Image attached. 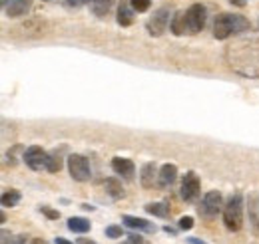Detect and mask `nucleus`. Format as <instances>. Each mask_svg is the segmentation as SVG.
I'll use <instances>...</instances> for the list:
<instances>
[{"mask_svg": "<svg viewBox=\"0 0 259 244\" xmlns=\"http://www.w3.org/2000/svg\"><path fill=\"white\" fill-rule=\"evenodd\" d=\"M54 242H56V244H72L70 240H66V238H60V236H58V238H56Z\"/></svg>", "mask_w": 259, "mask_h": 244, "instance_id": "2f4dec72", "label": "nucleus"}, {"mask_svg": "<svg viewBox=\"0 0 259 244\" xmlns=\"http://www.w3.org/2000/svg\"><path fill=\"white\" fill-rule=\"evenodd\" d=\"M68 228H70L72 232L84 234V232L90 230V220H86V218H82V216H72V218L68 220Z\"/></svg>", "mask_w": 259, "mask_h": 244, "instance_id": "2eb2a0df", "label": "nucleus"}, {"mask_svg": "<svg viewBox=\"0 0 259 244\" xmlns=\"http://www.w3.org/2000/svg\"><path fill=\"white\" fill-rule=\"evenodd\" d=\"M32 6V0H10L4 8L6 16L10 18H18V16H24Z\"/></svg>", "mask_w": 259, "mask_h": 244, "instance_id": "9d476101", "label": "nucleus"}, {"mask_svg": "<svg viewBox=\"0 0 259 244\" xmlns=\"http://www.w3.org/2000/svg\"><path fill=\"white\" fill-rule=\"evenodd\" d=\"M128 2L130 0H122L120 8H118V24L120 26H130L132 24V10L128 8Z\"/></svg>", "mask_w": 259, "mask_h": 244, "instance_id": "f3484780", "label": "nucleus"}, {"mask_svg": "<svg viewBox=\"0 0 259 244\" xmlns=\"http://www.w3.org/2000/svg\"><path fill=\"white\" fill-rule=\"evenodd\" d=\"M220 211H222V193L220 191L205 193V197H203V201L199 205V214L203 218L211 220V218H215L220 214Z\"/></svg>", "mask_w": 259, "mask_h": 244, "instance_id": "39448f33", "label": "nucleus"}, {"mask_svg": "<svg viewBox=\"0 0 259 244\" xmlns=\"http://www.w3.org/2000/svg\"><path fill=\"white\" fill-rule=\"evenodd\" d=\"M146 211L150 214H154V216H162V218H165L167 213H169L167 205H163V203H150V205L146 207Z\"/></svg>", "mask_w": 259, "mask_h": 244, "instance_id": "412c9836", "label": "nucleus"}, {"mask_svg": "<svg viewBox=\"0 0 259 244\" xmlns=\"http://www.w3.org/2000/svg\"><path fill=\"white\" fill-rule=\"evenodd\" d=\"M106 191H108V195L112 197V199H120L122 195H124V189H122V183L118 181V179H106Z\"/></svg>", "mask_w": 259, "mask_h": 244, "instance_id": "6ab92c4d", "label": "nucleus"}, {"mask_svg": "<svg viewBox=\"0 0 259 244\" xmlns=\"http://www.w3.org/2000/svg\"><path fill=\"white\" fill-rule=\"evenodd\" d=\"M224 222H226L227 230L237 232L243 224V199L239 193H235L227 205L224 207Z\"/></svg>", "mask_w": 259, "mask_h": 244, "instance_id": "f03ea898", "label": "nucleus"}, {"mask_svg": "<svg viewBox=\"0 0 259 244\" xmlns=\"http://www.w3.org/2000/svg\"><path fill=\"white\" fill-rule=\"evenodd\" d=\"M128 240L132 244H144V240H142V236H140V234H130Z\"/></svg>", "mask_w": 259, "mask_h": 244, "instance_id": "bb28decb", "label": "nucleus"}, {"mask_svg": "<svg viewBox=\"0 0 259 244\" xmlns=\"http://www.w3.org/2000/svg\"><path fill=\"white\" fill-rule=\"evenodd\" d=\"M197 197H199V177L194 171H190L182 181V199L186 203H194Z\"/></svg>", "mask_w": 259, "mask_h": 244, "instance_id": "0eeeda50", "label": "nucleus"}, {"mask_svg": "<svg viewBox=\"0 0 259 244\" xmlns=\"http://www.w3.org/2000/svg\"><path fill=\"white\" fill-rule=\"evenodd\" d=\"M231 4H235V6H245L247 4V0H229Z\"/></svg>", "mask_w": 259, "mask_h": 244, "instance_id": "c85d7f7f", "label": "nucleus"}, {"mask_svg": "<svg viewBox=\"0 0 259 244\" xmlns=\"http://www.w3.org/2000/svg\"><path fill=\"white\" fill-rule=\"evenodd\" d=\"M188 242L190 244H207V242H203V240H199V238H194V236H192V238H188Z\"/></svg>", "mask_w": 259, "mask_h": 244, "instance_id": "c756f323", "label": "nucleus"}, {"mask_svg": "<svg viewBox=\"0 0 259 244\" xmlns=\"http://www.w3.org/2000/svg\"><path fill=\"white\" fill-rule=\"evenodd\" d=\"M24 163L32 171H42L48 165V153L44 151L42 147H38V145H32V147H28L24 151Z\"/></svg>", "mask_w": 259, "mask_h": 244, "instance_id": "423d86ee", "label": "nucleus"}, {"mask_svg": "<svg viewBox=\"0 0 259 244\" xmlns=\"http://www.w3.org/2000/svg\"><path fill=\"white\" fill-rule=\"evenodd\" d=\"M46 2H50V0H46Z\"/></svg>", "mask_w": 259, "mask_h": 244, "instance_id": "c9c22d12", "label": "nucleus"}, {"mask_svg": "<svg viewBox=\"0 0 259 244\" xmlns=\"http://www.w3.org/2000/svg\"><path fill=\"white\" fill-rule=\"evenodd\" d=\"M192 226H194V218L192 216H182L180 218V228L182 230H190Z\"/></svg>", "mask_w": 259, "mask_h": 244, "instance_id": "393cba45", "label": "nucleus"}, {"mask_svg": "<svg viewBox=\"0 0 259 244\" xmlns=\"http://www.w3.org/2000/svg\"><path fill=\"white\" fill-rule=\"evenodd\" d=\"M0 201H2V207H6V209H12V207H16V205L20 203V193H18V191H14V189H10V191H4Z\"/></svg>", "mask_w": 259, "mask_h": 244, "instance_id": "a211bd4d", "label": "nucleus"}, {"mask_svg": "<svg viewBox=\"0 0 259 244\" xmlns=\"http://www.w3.org/2000/svg\"><path fill=\"white\" fill-rule=\"evenodd\" d=\"M169 24V10L167 8H160L154 12V16L148 20V32L152 36H162L165 28Z\"/></svg>", "mask_w": 259, "mask_h": 244, "instance_id": "6e6552de", "label": "nucleus"}, {"mask_svg": "<svg viewBox=\"0 0 259 244\" xmlns=\"http://www.w3.org/2000/svg\"><path fill=\"white\" fill-rule=\"evenodd\" d=\"M10 0H0V4H2V8H6V4H8Z\"/></svg>", "mask_w": 259, "mask_h": 244, "instance_id": "473e14b6", "label": "nucleus"}, {"mask_svg": "<svg viewBox=\"0 0 259 244\" xmlns=\"http://www.w3.org/2000/svg\"><path fill=\"white\" fill-rule=\"evenodd\" d=\"M62 165H64V161H62V157L56 153H50L48 155V165H46V171H50V173H58L60 169H62Z\"/></svg>", "mask_w": 259, "mask_h": 244, "instance_id": "aec40b11", "label": "nucleus"}, {"mask_svg": "<svg viewBox=\"0 0 259 244\" xmlns=\"http://www.w3.org/2000/svg\"><path fill=\"white\" fill-rule=\"evenodd\" d=\"M158 175H160V171H158L156 163H146V165L142 167L140 181H142V185H144L146 189H150V187H154V183L158 181Z\"/></svg>", "mask_w": 259, "mask_h": 244, "instance_id": "f8f14e48", "label": "nucleus"}, {"mask_svg": "<svg viewBox=\"0 0 259 244\" xmlns=\"http://www.w3.org/2000/svg\"><path fill=\"white\" fill-rule=\"evenodd\" d=\"M169 28L176 36H182L188 32V26H186V12H176V16L171 18L169 22Z\"/></svg>", "mask_w": 259, "mask_h": 244, "instance_id": "dca6fc26", "label": "nucleus"}, {"mask_svg": "<svg viewBox=\"0 0 259 244\" xmlns=\"http://www.w3.org/2000/svg\"><path fill=\"white\" fill-rule=\"evenodd\" d=\"M114 2L116 0H90V6H92V12L96 14L98 18H104L112 10Z\"/></svg>", "mask_w": 259, "mask_h": 244, "instance_id": "4468645a", "label": "nucleus"}, {"mask_svg": "<svg viewBox=\"0 0 259 244\" xmlns=\"http://www.w3.org/2000/svg\"><path fill=\"white\" fill-rule=\"evenodd\" d=\"M122 244H132V242H130V240H128V242H122Z\"/></svg>", "mask_w": 259, "mask_h": 244, "instance_id": "f704fd0d", "label": "nucleus"}, {"mask_svg": "<svg viewBox=\"0 0 259 244\" xmlns=\"http://www.w3.org/2000/svg\"><path fill=\"white\" fill-rule=\"evenodd\" d=\"M176 179H178V167L176 165H163L162 169H160V175H158V185L162 187V189H167V187H171V185L176 183Z\"/></svg>", "mask_w": 259, "mask_h": 244, "instance_id": "9b49d317", "label": "nucleus"}, {"mask_svg": "<svg viewBox=\"0 0 259 244\" xmlns=\"http://www.w3.org/2000/svg\"><path fill=\"white\" fill-rule=\"evenodd\" d=\"M42 213L46 214V216H50V218H58V216H60L58 213H54V211H50V209H46V207H42Z\"/></svg>", "mask_w": 259, "mask_h": 244, "instance_id": "cd10ccee", "label": "nucleus"}, {"mask_svg": "<svg viewBox=\"0 0 259 244\" xmlns=\"http://www.w3.org/2000/svg\"><path fill=\"white\" fill-rule=\"evenodd\" d=\"M245 30H249V22L243 16H239V14H227V12H224L213 22V36L218 40H226L231 34H239V32Z\"/></svg>", "mask_w": 259, "mask_h": 244, "instance_id": "f257e3e1", "label": "nucleus"}, {"mask_svg": "<svg viewBox=\"0 0 259 244\" xmlns=\"http://www.w3.org/2000/svg\"><path fill=\"white\" fill-rule=\"evenodd\" d=\"M68 169H70L72 179L78 181V183L90 181V177H92L90 163H88V159L84 155H70L68 157Z\"/></svg>", "mask_w": 259, "mask_h": 244, "instance_id": "7ed1b4c3", "label": "nucleus"}, {"mask_svg": "<svg viewBox=\"0 0 259 244\" xmlns=\"http://www.w3.org/2000/svg\"><path fill=\"white\" fill-rule=\"evenodd\" d=\"M205 20H207V10L203 4H192L186 10V26H188L190 34H197L203 30Z\"/></svg>", "mask_w": 259, "mask_h": 244, "instance_id": "20e7f679", "label": "nucleus"}, {"mask_svg": "<svg viewBox=\"0 0 259 244\" xmlns=\"http://www.w3.org/2000/svg\"><path fill=\"white\" fill-rule=\"evenodd\" d=\"M122 220H124V224H126L128 228H134V230H146V232H154V230H156V226H154V224H150L148 220L138 218V216L124 214V216H122Z\"/></svg>", "mask_w": 259, "mask_h": 244, "instance_id": "ddd939ff", "label": "nucleus"}, {"mask_svg": "<svg viewBox=\"0 0 259 244\" xmlns=\"http://www.w3.org/2000/svg\"><path fill=\"white\" fill-rule=\"evenodd\" d=\"M28 236L18 234V236H8V232H2V244H26Z\"/></svg>", "mask_w": 259, "mask_h": 244, "instance_id": "4be33fe9", "label": "nucleus"}, {"mask_svg": "<svg viewBox=\"0 0 259 244\" xmlns=\"http://www.w3.org/2000/svg\"><path fill=\"white\" fill-rule=\"evenodd\" d=\"M112 169H114L116 175H120L126 181H132L134 173H136V167H134L132 159H126V157H114L112 159Z\"/></svg>", "mask_w": 259, "mask_h": 244, "instance_id": "1a4fd4ad", "label": "nucleus"}, {"mask_svg": "<svg viewBox=\"0 0 259 244\" xmlns=\"http://www.w3.org/2000/svg\"><path fill=\"white\" fill-rule=\"evenodd\" d=\"M32 244H46V242H44V240H34Z\"/></svg>", "mask_w": 259, "mask_h": 244, "instance_id": "72a5a7b5", "label": "nucleus"}, {"mask_svg": "<svg viewBox=\"0 0 259 244\" xmlns=\"http://www.w3.org/2000/svg\"><path fill=\"white\" fill-rule=\"evenodd\" d=\"M130 4H132V8H134L136 12H146V10L150 8L152 0H130Z\"/></svg>", "mask_w": 259, "mask_h": 244, "instance_id": "5701e85b", "label": "nucleus"}, {"mask_svg": "<svg viewBox=\"0 0 259 244\" xmlns=\"http://www.w3.org/2000/svg\"><path fill=\"white\" fill-rule=\"evenodd\" d=\"M86 2H90V0H66V4H68L70 8H80V6H84Z\"/></svg>", "mask_w": 259, "mask_h": 244, "instance_id": "a878e982", "label": "nucleus"}, {"mask_svg": "<svg viewBox=\"0 0 259 244\" xmlns=\"http://www.w3.org/2000/svg\"><path fill=\"white\" fill-rule=\"evenodd\" d=\"M76 244H96V242H94V240H88V238H78Z\"/></svg>", "mask_w": 259, "mask_h": 244, "instance_id": "7c9ffc66", "label": "nucleus"}, {"mask_svg": "<svg viewBox=\"0 0 259 244\" xmlns=\"http://www.w3.org/2000/svg\"><path fill=\"white\" fill-rule=\"evenodd\" d=\"M106 236L108 238H120L122 236V228L120 226H108L106 228Z\"/></svg>", "mask_w": 259, "mask_h": 244, "instance_id": "b1692460", "label": "nucleus"}]
</instances>
